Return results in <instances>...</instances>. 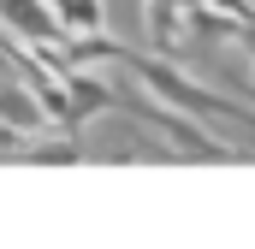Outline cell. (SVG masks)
<instances>
[{"mask_svg": "<svg viewBox=\"0 0 255 249\" xmlns=\"http://www.w3.org/2000/svg\"><path fill=\"white\" fill-rule=\"evenodd\" d=\"M125 65L136 71V83L154 95V101H166V107H178V113H214V119H238L244 130H255V113L244 101H232V95H214V89H202L190 77H178L166 60H148V54H125Z\"/></svg>", "mask_w": 255, "mask_h": 249, "instance_id": "obj_1", "label": "cell"}, {"mask_svg": "<svg viewBox=\"0 0 255 249\" xmlns=\"http://www.w3.org/2000/svg\"><path fill=\"white\" fill-rule=\"evenodd\" d=\"M119 113H130L136 124H154L178 154H196V160H255V154H244V148H232V142L208 136L202 124L178 119V107H166V101H136V95H119Z\"/></svg>", "mask_w": 255, "mask_h": 249, "instance_id": "obj_2", "label": "cell"}, {"mask_svg": "<svg viewBox=\"0 0 255 249\" xmlns=\"http://www.w3.org/2000/svg\"><path fill=\"white\" fill-rule=\"evenodd\" d=\"M0 18H6V30H12V36H24L30 48H60L65 36H71L60 18H54V6H48V0H0Z\"/></svg>", "mask_w": 255, "mask_h": 249, "instance_id": "obj_3", "label": "cell"}, {"mask_svg": "<svg viewBox=\"0 0 255 249\" xmlns=\"http://www.w3.org/2000/svg\"><path fill=\"white\" fill-rule=\"evenodd\" d=\"M42 130H48L42 101H36L30 89H12V83H0V154H6L12 142H24V136H42Z\"/></svg>", "mask_w": 255, "mask_h": 249, "instance_id": "obj_4", "label": "cell"}, {"mask_svg": "<svg viewBox=\"0 0 255 249\" xmlns=\"http://www.w3.org/2000/svg\"><path fill=\"white\" fill-rule=\"evenodd\" d=\"M184 6H190V0H148V36H154L160 54H178V48H184V30H178Z\"/></svg>", "mask_w": 255, "mask_h": 249, "instance_id": "obj_5", "label": "cell"}, {"mask_svg": "<svg viewBox=\"0 0 255 249\" xmlns=\"http://www.w3.org/2000/svg\"><path fill=\"white\" fill-rule=\"evenodd\" d=\"M54 18H60L71 36H83V30H101L107 24V6L101 0H54Z\"/></svg>", "mask_w": 255, "mask_h": 249, "instance_id": "obj_6", "label": "cell"}, {"mask_svg": "<svg viewBox=\"0 0 255 249\" xmlns=\"http://www.w3.org/2000/svg\"><path fill=\"white\" fill-rule=\"evenodd\" d=\"M250 65H255V48H250Z\"/></svg>", "mask_w": 255, "mask_h": 249, "instance_id": "obj_7", "label": "cell"}, {"mask_svg": "<svg viewBox=\"0 0 255 249\" xmlns=\"http://www.w3.org/2000/svg\"><path fill=\"white\" fill-rule=\"evenodd\" d=\"M244 6H255V0H244Z\"/></svg>", "mask_w": 255, "mask_h": 249, "instance_id": "obj_8", "label": "cell"}]
</instances>
